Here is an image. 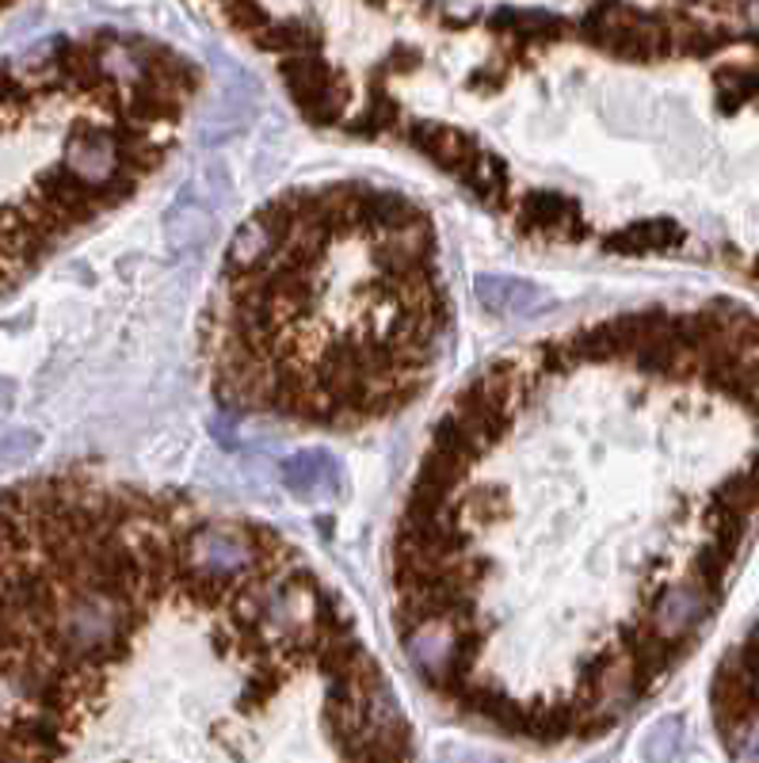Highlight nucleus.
Masks as SVG:
<instances>
[{
  "instance_id": "2",
  "label": "nucleus",
  "mask_w": 759,
  "mask_h": 763,
  "mask_svg": "<svg viewBox=\"0 0 759 763\" xmlns=\"http://www.w3.org/2000/svg\"><path fill=\"white\" fill-rule=\"evenodd\" d=\"M283 481L290 485L298 497H309V492H321L328 485V489H336V466L333 458L325 451H306V454H294L287 466H283Z\"/></svg>"
},
{
  "instance_id": "3",
  "label": "nucleus",
  "mask_w": 759,
  "mask_h": 763,
  "mask_svg": "<svg viewBox=\"0 0 759 763\" xmlns=\"http://www.w3.org/2000/svg\"><path fill=\"white\" fill-rule=\"evenodd\" d=\"M39 447V439L31 432H4L0 436V462H12V458H27Z\"/></svg>"
},
{
  "instance_id": "4",
  "label": "nucleus",
  "mask_w": 759,
  "mask_h": 763,
  "mask_svg": "<svg viewBox=\"0 0 759 763\" xmlns=\"http://www.w3.org/2000/svg\"><path fill=\"white\" fill-rule=\"evenodd\" d=\"M12 393H16V385L8 382V379H0V409H8V405H12Z\"/></svg>"
},
{
  "instance_id": "1",
  "label": "nucleus",
  "mask_w": 759,
  "mask_h": 763,
  "mask_svg": "<svg viewBox=\"0 0 759 763\" xmlns=\"http://www.w3.org/2000/svg\"><path fill=\"white\" fill-rule=\"evenodd\" d=\"M446 332L432 218L378 184H317L272 199L229 245L207 371L234 412L352 432L413 405Z\"/></svg>"
}]
</instances>
